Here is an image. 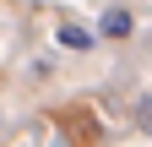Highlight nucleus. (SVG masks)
Here are the masks:
<instances>
[{
  "label": "nucleus",
  "instance_id": "obj_1",
  "mask_svg": "<svg viewBox=\"0 0 152 147\" xmlns=\"http://www.w3.org/2000/svg\"><path fill=\"white\" fill-rule=\"evenodd\" d=\"M130 27H136V22H130L125 6H109V11L98 16V33H103V38H130Z\"/></svg>",
  "mask_w": 152,
  "mask_h": 147
},
{
  "label": "nucleus",
  "instance_id": "obj_2",
  "mask_svg": "<svg viewBox=\"0 0 152 147\" xmlns=\"http://www.w3.org/2000/svg\"><path fill=\"white\" fill-rule=\"evenodd\" d=\"M54 38H60V49H76V54H87L92 44H98L82 22H60V27H54Z\"/></svg>",
  "mask_w": 152,
  "mask_h": 147
},
{
  "label": "nucleus",
  "instance_id": "obj_3",
  "mask_svg": "<svg viewBox=\"0 0 152 147\" xmlns=\"http://www.w3.org/2000/svg\"><path fill=\"white\" fill-rule=\"evenodd\" d=\"M136 120H141V131H152V93L136 98Z\"/></svg>",
  "mask_w": 152,
  "mask_h": 147
}]
</instances>
